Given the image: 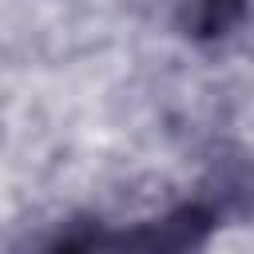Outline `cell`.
<instances>
[{
	"mask_svg": "<svg viewBox=\"0 0 254 254\" xmlns=\"http://www.w3.org/2000/svg\"><path fill=\"white\" fill-rule=\"evenodd\" d=\"M214 222H218V206H210V202H183L171 214L147 222L143 230L119 234V238H107V242H115V246H147V250H183V246H198L210 234Z\"/></svg>",
	"mask_w": 254,
	"mask_h": 254,
	"instance_id": "obj_1",
	"label": "cell"
},
{
	"mask_svg": "<svg viewBox=\"0 0 254 254\" xmlns=\"http://www.w3.org/2000/svg\"><path fill=\"white\" fill-rule=\"evenodd\" d=\"M246 24V0H179L175 28L202 48H218L234 40Z\"/></svg>",
	"mask_w": 254,
	"mask_h": 254,
	"instance_id": "obj_2",
	"label": "cell"
}]
</instances>
